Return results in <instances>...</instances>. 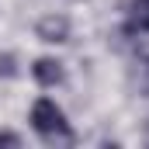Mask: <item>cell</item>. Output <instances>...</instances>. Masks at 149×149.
<instances>
[{
	"instance_id": "5",
	"label": "cell",
	"mask_w": 149,
	"mask_h": 149,
	"mask_svg": "<svg viewBox=\"0 0 149 149\" xmlns=\"http://www.w3.org/2000/svg\"><path fill=\"white\" fill-rule=\"evenodd\" d=\"M135 66H139V70L132 73V80L139 83V94H149V56H146V59H139Z\"/></svg>"
},
{
	"instance_id": "2",
	"label": "cell",
	"mask_w": 149,
	"mask_h": 149,
	"mask_svg": "<svg viewBox=\"0 0 149 149\" xmlns=\"http://www.w3.org/2000/svg\"><path fill=\"white\" fill-rule=\"evenodd\" d=\"M35 35L49 45H59V42H70V17L66 14H45L35 24Z\"/></svg>"
},
{
	"instance_id": "1",
	"label": "cell",
	"mask_w": 149,
	"mask_h": 149,
	"mask_svg": "<svg viewBox=\"0 0 149 149\" xmlns=\"http://www.w3.org/2000/svg\"><path fill=\"white\" fill-rule=\"evenodd\" d=\"M31 128L42 135L45 146H73L76 142V135L66 125V114L59 111L56 101H49V97H38L35 101V108H31Z\"/></svg>"
},
{
	"instance_id": "3",
	"label": "cell",
	"mask_w": 149,
	"mask_h": 149,
	"mask_svg": "<svg viewBox=\"0 0 149 149\" xmlns=\"http://www.w3.org/2000/svg\"><path fill=\"white\" fill-rule=\"evenodd\" d=\"M31 76H35L42 87H59L66 73H63V63H59V59L42 56V59H35V66H31Z\"/></svg>"
},
{
	"instance_id": "6",
	"label": "cell",
	"mask_w": 149,
	"mask_h": 149,
	"mask_svg": "<svg viewBox=\"0 0 149 149\" xmlns=\"http://www.w3.org/2000/svg\"><path fill=\"white\" fill-rule=\"evenodd\" d=\"M14 63H17L14 56H0V76H17V66Z\"/></svg>"
},
{
	"instance_id": "7",
	"label": "cell",
	"mask_w": 149,
	"mask_h": 149,
	"mask_svg": "<svg viewBox=\"0 0 149 149\" xmlns=\"http://www.w3.org/2000/svg\"><path fill=\"white\" fill-rule=\"evenodd\" d=\"M0 146H21V135H14V132H0Z\"/></svg>"
},
{
	"instance_id": "4",
	"label": "cell",
	"mask_w": 149,
	"mask_h": 149,
	"mask_svg": "<svg viewBox=\"0 0 149 149\" xmlns=\"http://www.w3.org/2000/svg\"><path fill=\"white\" fill-rule=\"evenodd\" d=\"M125 14H128L125 31H132V35L149 31V0H128L125 3Z\"/></svg>"
}]
</instances>
